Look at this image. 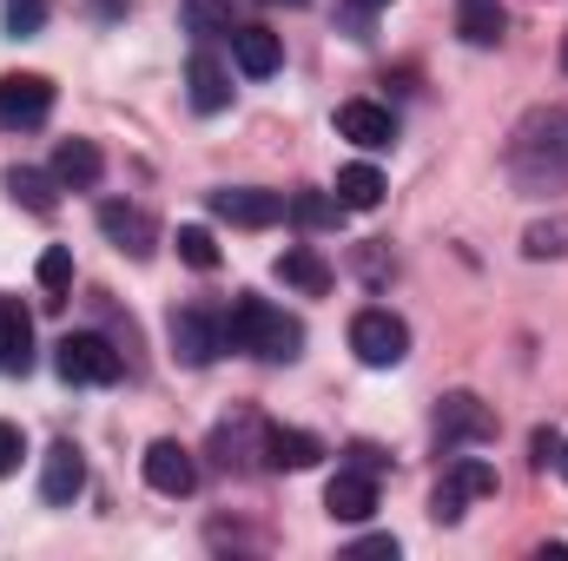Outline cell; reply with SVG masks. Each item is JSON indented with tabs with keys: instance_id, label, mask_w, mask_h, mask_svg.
<instances>
[{
	"instance_id": "20",
	"label": "cell",
	"mask_w": 568,
	"mask_h": 561,
	"mask_svg": "<svg viewBox=\"0 0 568 561\" xmlns=\"http://www.w3.org/2000/svg\"><path fill=\"white\" fill-rule=\"evenodd\" d=\"M272 272H278L291 290H304V297H324V290H331V265H324V252H317V245H284Z\"/></svg>"
},
{
	"instance_id": "25",
	"label": "cell",
	"mask_w": 568,
	"mask_h": 561,
	"mask_svg": "<svg viewBox=\"0 0 568 561\" xmlns=\"http://www.w3.org/2000/svg\"><path fill=\"white\" fill-rule=\"evenodd\" d=\"M284 218L304 225V232H337L344 205H337V192H297V198H284Z\"/></svg>"
},
{
	"instance_id": "27",
	"label": "cell",
	"mask_w": 568,
	"mask_h": 561,
	"mask_svg": "<svg viewBox=\"0 0 568 561\" xmlns=\"http://www.w3.org/2000/svg\"><path fill=\"white\" fill-rule=\"evenodd\" d=\"M179 13H185V27L205 33V40L232 33V0H179Z\"/></svg>"
},
{
	"instance_id": "39",
	"label": "cell",
	"mask_w": 568,
	"mask_h": 561,
	"mask_svg": "<svg viewBox=\"0 0 568 561\" xmlns=\"http://www.w3.org/2000/svg\"><path fill=\"white\" fill-rule=\"evenodd\" d=\"M562 67H568V47H562Z\"/></svg>"
},
{
	"instance_id": "15",
	"label": "cell",
	"mask_w": 568,
	"mask_h": 561,
	"mask_svg": "<svg viewBox=\"0 0 568 561\" xmlns=\"http://www.w3.org/2000/svg\"><path fill=\"white\" fill-rule=\"evenodd\" d=\"M252 456H265V429L258 417H225L212 429V462L232 476V469H252Z\"/></svg>"
},
{
	"instance_id": "34",
	"label": "cell",
	"mask_w": 568,
	"mask_h": 561,
	"mask_svg": "<svg viewBox=\"0 0 568 561\" xmlns=\"http://www.w3.org/2000/svg\"><path fill=\"white\" fill-rule=\"evenodd\" d=\"M351 469H371V476H377V469H384V456H377L371 442H351Z\"/></svg>"
},
{
	"instance_id": "36",
	"label": "cell",
	"mask_w": 568,
	"mask_h": 561,
	"mask_svg": "<svg viewBox=\"0 0 568 561\" xmlns=\"http://www.w3.org/2000/svg\"><path fill=\"white\" fill-rule=\"evenodd\" d=\"M556 469H562V482H568V442H562V456H556Z\"/></svg>"
},
{
	"instance_id": "3",
	"label": "cell",
	"mask_w": 568,
	"mask_h": 561,
	"mask_svg": "<svg viewBox=\"0 0 568 561\" xmlns=\"http://www.w3.org/2000/svg\"><path fill=\"white\" fill-rule=\"evenodd\" d=\"M351 350H357V364H371V370H397V364L410 357V324H404L397 310L371 304V310L351 317Z\"/></svg>"
},
{
	"instance_id": "26",
	"label": "cell",
	"mask_w": 568,
	"mask_h": 561,
	"mask_svg": "<svg viewBox=\"0 0 568 561\" xmlns=\"http://www.w3.org/2000/svg\"><path fill=\"white\" fill-rule=\"evenodd\" d=\"M33 278H40V290H47V304H60V297L73 290V252H67V245H47L40 265H33Z\"/></svg>"
},
{
	"instance_id": "22",
	"label": "cell",
	"mask_w": 568,
	"mask_h": 561,
	"mask_svg": "<svg viewBox=\"0 0 568 561\" xmlns=\"http://www.w3.org/2000/svg\"><path fill=\"white\" fill-rule=\"evenodd\" d=\"M331 192H337V205H344V212H377L390 185H384V172H377V165H364V159H357V165H344V172H337V185H331Z\"/></svg>"
},
{
	"instance_id": "8",
	"label": "cell",
	"mask_w": 568,
	"mask_h": 561,
	"mask_svg": "<svg viewBox=\"0 0 568 561\" xmlns=\"http://www.w3.org/2000/svg\"><path fill=\"white\" fill-rule=\"evenodd\" d=\"M436 436H443V449H456V442H489V436H496V410H489L483 397H469V390H449V397L436 404Z\"/></svg>"
},
{
	"instance_id": "24",
	"label": "cell",
	"mask_w": 568,
	"mask_h": 561,
	"mask_svg": "<svg viewBox=\"0 0 568 561\" xmlns=\"http://www.w3.org/2000/svg\"><path fill=\"white\" fill-rule=\"evenodd\" d=\"M7 192H13V205H27V212H40V218L60 205V178H53V172H33V165H13V172H7Z\"/></svg>"
},
{
	"instance_id": "17",
	"label": "cell",
	"mask_w": 568,
	"mask_h": 561,
	"mask_svg": "<svg viewBox=\"0 0 568 561\" xmlns=\"http://www.w3.org/2000/svg\"><path fill=\"white\" fill-rule=\"evenodd\" d=\"M47 172L60 178V192H93V185H100V172H106V159H100V145H93V140H60Z\"/></svg>"
},
{
	"instance_id": "4",
	"label": "cell",
	"mask_w": 568,
	"mask_h": 561,
	"mask_svg": "<svg viewBox=\"0 0 568 561\" xmlns=\"http://www.w3.org/2000/svg\"><path fill=\"white\" fill-rule=\"evenodd\" d=\"M53 370H60L67 384H120L126 357H120L106 337H93V330H67V337L53 344Z\"/></svg>"
},
{
	"instance_id": "2",
	"label": "cell",
	"mask_w": 568,
	"mask_h": 561,
	"mask_svg": "<svg viewBox=\"0 0 568 561\" xmlns=\"http://www.w3.org/2000/svg\"><path fill=\"white\" fill-rule=\"evenodd\" d=\"M509 178L523 192H562V178H568V120L562 113L536 106L516 126V140H509Z\"/></svg>"
},
{
	"instance_id": "9",
	"label": "cell",
	"mask_w": 568,
	"mask_h": 561,
	"mask_svg": "<svg viewBox=\"0 0 568 561\" xmlns=\"http://www.w3.org/2000/svg\"><path fill=\"white\" fill-rule=\"evenodd\" d=\"M212 218L225 225H245V232H265L284 218V192H258V185H225L212 192Z\"/></svg>"
},
{
	"instance_id": "13",
	"label": "cell",
	"mask_w": 568,
	"mask_h": 561,
	"mask_svg": "<svg viewBox=\"0 0 568 561\" xmlns=\"http://www.w3.org/2000/svg\"><path fill=\"white\" fill-rule=\"evenodd\" d=\"M87 489V456L60 436L53 449H47V462H40V502H53V509H67L73 496Z\"/></svg>"
},
{
	"instance_id": "31",
	"label": "cell",
	"mask_w": 568,
	"mask_h": 561,
	"mask_svg": "<svg viewBox=\"0 0 568 561\" xmlns=\"http://www.w3.org/2000/svg\"><path fill=\"white\" fill-rule=\"evenodd\" d=\"M20 456H27V436H20L13 422H0V476H13V469H20Z\"/></svg>"
},
{
	"instance_id": "38",
	"label": "cell",
	"mask_w": 568,
	"mask_h": 561,
	"mask_svg": "<svg viewBox=\"0 0 568 561\" xmlns=\"http://www.w3.org/2000/svg\"><path fill=\"white\" fill-rule=\"evenodd\" d=\"M284 7H304V0H284Z\"/></svg>"
},
{
	"instance_id": "7",
	"label": "cell",
	"mask_w": 568,
	"mask_h": 561,
	"mask_svg": "<svg viewBox=\"0 0 568 561\" xmlns=\"http://www.w3.org/2000/svg\"><path fill=\"white\" fill-rule=\"evenodd\" d=\"M165 337H172V357L185 364V370H205L219 350H225V337H219V317H205L199 304H185V310H172V324H165Z\"/></svg>"
},
{
	"instance_id": "28",
	"label": "cell",
	"mask_w": 568,
	"mask_h": 561,
	"mask_svg": "<svg viewBox=\"0 0 568 561\" xmlns=\"http://www.w3.org/2000/svg\"><path fill=\"white\" fill-rule=\"evenodd\" d=\"M172 245H179V258H185L192 272H219V245H212V232H205V225H179V238H172Z\"/></svg>"
},
{
	"instance_id": "21",
	"label": "cell",
	"mask_w": 568,
	"mask_h": 561,
	"mask_svg": "<svg viewBox=\"0 0 568 561\" xmlns=\"http://www.w3.org/2000/svg\"><path fill=\"white\" fill-rule=\"evenodd\" d=\"M456 33H463V47H496L509 33L503 0H456Z\"/></svg>"
},
{
	"instance_id": "5",
	"label": "cell",
	"mask_w": 568,
	"mask_h": 561,
	"mask_svg": "<svg viewBox=\"0 0 568 561\" xmlns=\"http://www.w3.org/2000/svg\"><path fill=\"white\" fill-rule=\"evenodd\" d=\"M53 113V80L47 73H0V126L7 133H33Z\"/></svg>"
},
{
	"instance_id": "1",
	"label": "cell",
	"mask_w": 568,
	"mask_h": 561,
	"mask_svg": "<svg viewBox=\"0 0 568 561\" xmlns=\"http://www.w3.org/2000/svg\"><path fill=\"white\" fill-rule=\"evenodd\" d=\"M219 337H225V350H245L258 364H297L304 357V324L284 317L278 304L252 297V290L232 297V310L219 317Z\"/></svg>"
},
{
	"instance_id": "10",
	"label": "cell",
	"mask_w": 568,
	"mask_h": 561,
	"mask_svg": "<svg viewBox=\"0 0 568 561\" xmlns=\"http://www.w3.org/2000/svg\"><path fill=\"white\" fill-rule=\"evenodd\" d=\"M140 469L159 496H192V489H199V456H192L185 442H172V436H159V442L145 449Z\"/></svg>"
},
{
	"instance_id": "29",
	"label": "cell",
	"mask_w": 568,
	"mask_h": 561,
	"mask_svg": "<svg viewBox=\"0 0 568 561\" xmlns=\"http://www.w3.org/2000/svg\"><path fill=\"white\" fill-rule=\"evenodd\" d=\"M523 252L529 258H568V218H542L523 232Z\"/></svg>"
},
{
	"instance_id": "35",
	"label": "cell",
	"mask_w": 568,
	"mask_h": 561,
	"mask_svg": "<svg viewBox=\"0 0 568 561\" xmlns=\"http://www.w3.org/2000/svg\"><path fill=\"white\" fill-rule=\"evenodd\" d=\"M93 7H100L106 20H120V13H126V0H93Z\"/></svg>"
},
{
	"instance_id": "23",
	"label": "cell",
	"mask_w": 568,
	"mask_h": 561,
	"mask_svg": "<svg viewBox=\"0 0 568 561\" xmlns=\"http://www.w3.org/2000/svg\"><path fill=\"white\" fill-rule=\"evenodd\" d=\"M324 456V442L311 436V429H265V469H311Z\"/></svg>"
},
{
	"instance_id": "37",
	"label": "cell",
	"mask_w": 568,
	"mask_h": 561,
	"mask_svg": "<svg viewBox=\"0 0 568 561\" xmlns=\"http://www.w3.org/2000/svg\"><path fill=\"white\" fill-rule=\"evenodd\" d=\"M357 7H384V0H357Z\"/></svg>"
},
{
	"instance_id": "19",
	"label": "cell",
	"mask_w": 568,
	"mask_h": 561,
	"mask_svg": "<svg viewBox=\"0 0 568 561\" xmlns=\"http://www.w3.org/2000/svg\"><path fill=\"white\" fill-rule=\"evenodd\" d=\"M232 60H239V73H252V80H272L284 67V47L272 27H232Z\"/></svg>"
},
{
	"instance_id": "30",
	"label": "cell",
	"mask_w": 568,
	"mask_h": 561,
	"mask_svg": "<svg viewBox=\"0 0 568 561\" xmlns=\"http://www.w3.org/2000/svg\"><path fill=\"white\" fill-rule=\"evenodd\" d=\"M40 27H47V0H7V33L13 40H27Z\"/></svg>"
},
{
	"instance_id": "33",
	"label": "cell",
	"mask_w": 568,
	"mask_h": 561,
	"mask_svg": "<svg viewBox=\"0 0 568 561\" xmlns=\"http://www.w3.org/2000/svg\"><path fill=\"white\" fill-rule=\"evenodd\" d=\"M351 555H371V561H397V536H364Z\"/></svg>"
},
{
	"instance_id": "12",
	"label": "cell",
	"mask_w": 568,
	"mask_h": 561,
	"mask_svg": "<svg viewBox=\"0 0 568 561\" xmlns=\"http://www.w3.org/2000/svg\"><path fill=\"white\" fill-rule=\"evenodd\" d=\"M185 86H192V113H225L232 106V73H225V60L212 53V47H199L192 60H185Z\"/></svg>"
},
{
	"instance_id": "18",
	"label": "cell",
	"mask_w": 568,
	"mask_h": 561,
	"mask_svg": "<svg viewBox=\"0 0 568 561\" xmlns=\"http://www.w3.org/2000/svg\"><path fill=\"white\" fill-rule=\"evenodd\" d=\"M100 232H106L126 258H152V238H159L140 205H120V198H106V205H100Z\"/></svg>"
},
{
	"instance_id": "6",
	"label": "cell",
	"mask_w": 568,
	"mask_h": 561,
	"mask_svg": "<svg viewBox=\"0 0 568 561\" xmlns=\"http://www.w3.org/2000/svg\"><path fill=\"white\" fill-rule=\"evenodd\" d=\"M476 496H496V469L476 462V456H456V462L443 469L436 496H429V516H436V522H463V502H476Z\"/></svg>"
},
{
	"instance_id": "16",
	"label": "cell",
	"mask_w": 568,
	"mask_h": 561,
	"mask_svg": "<svg viewBox=\"0 0 568 561\" xmlns=\"http://www.w3.org/2000/svg\"><path fill=\"white\" fill-rule=\"evenodd\" d=\"M0 370H13V377L33 370V317H27V304L7 297V290H0Z\"/></svg>"
},
{
	"instance_id": "11",
	"label": "cell",
	"mask_w": 568,
	"mask_h": 561,
	"mask_svg": "<svg viewBox=\"0 0 568 561\" xmlns=\"http://www.w3.org/2000/svg\"><path fill=\"white\" fill-rule=\"evenodd\" d=\"M337 140L364 145V152H384V145H397V120L377 100H344L337 106Z\"/></svg>"
},
{
	"instance_id": "32",
	"label": "cell",
	"mask_w": 568,
	"mask_h": 561,
	"mask_svg": "<svg viewBox=\"0 0 568 561\" xmlns=\"http://www.w3.org/2000/svg\"><path fill=\"white\" fill-rule=\"evenodd\" d=\"M529 449H536V469H556V456H562V436H556V429H536V442H529Z\"/></svg>"
},
{
	"instance_id": "14",
	"label": "cell",
	"mask_w": 568,
	"mask_h": 561,
	"mask_svg": "<svg viewBox=\"0 0 568 561\" xmlns=\"http://www.w3.org/2000/svg\"><path fill=\"white\" fill-rule=\"evenodd\" d=\"M324 509H331V522H364L377 509V476L371 469H337L324 482Z\"/></svg>"
}]
</instances>
